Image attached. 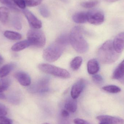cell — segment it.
Masks as SVG:
<instances>
[{"label":"cell","mask_w":124,"mask_h":124,"mask_svg":"<svg viewBox=\"0 0 124 124\" xmlns=\"http://www.w3.org/2000/svg\"><path fill=\"white\" fill-rule=\"evenodd\" d=\"M120 54L114 49L113 41H106L98 50V56L100 62L104 64H111L118 60Z\"/></svg>","instance_id":"1"},{"label":"cell","mask_w":124,"mask_h":124,"mask_svg":"<svg viewBox=\"0 0 124 124\" xmlns=\"http://www.w3.org/2000/svg\"><path fill=\"white\" fill-rule=\"evenodd\" d=\"M65 46L56 41L44 49L43 57L47 62H55L62 56Z\"/></svg>","instance_id":"3"},{"label":"cell","mask_w":124,"mask_h":124,"mask_svg":"<svg viewBox=\"0 0 124 124\" xmlns=\"http://www.w3.org/2000/svg\"><path fill=\"white\" fill-rule=\"evenodd\" d=\"M56 42L66 46L70 43L69 35L66 34H63L60 36L56 40Z\"/></svg>","instance_id":"25"},{"label":"cell","mask_w":124,"mask_h":124,"mask_svg":"<svg viewBox=\"0 0 124 124\" xmlns=\"http://www.w3.org/2000/svg\"><path fill=\"white\" fill-rule=\"evenodd\" d=\"M11 119L5 116H0V124H12Z\"/></svg>","instance_id":"32"},{"label":"cell","mask_w":124,"mask_h":124,"mask_svg":"<svg viewBox=\"0 0 124 124\" xmlns=\"http://www.w3.org/2000/svg\"><path fill=\"white\" fill-rule=\"evenodd\" d=\"M87 71L89 74L94 75L100 70V66L97 60L92 59L89 60L87 64Z\"/></svg>","instance_id":"13"},{"label":"cell","mask_w":124,"mask_h":124,"mask_svg":"<svg viewBox=\"0 0 124 124\" xmlns=\"http://www.w3.org/2000/svg\"><path fill=\"white\" fill-rule=\"evenodd\" d=\"M124 77V60L120 63L113 73V78L114 79H121Z\"/></svg>","instance_id":"17"},{"label":"cell","mask_w":124,"mask_h":124,"mask_svg":"<svg viewBox=\"0 0 124 124\" xmlns=\"http://www.w3.org/2000/svg\"><path fill=\"white\" fill-rule=\"evenodd\" d=\"M96 119L101 123L106 124H123L124 119L119 117L107 115H102L97 116Z\"/></svg>","instance_id":"10"},{"label":"cell","mask_w":124,"mask_h":124,"mask_svg":"<svg viewBox=\"0 0 124 124\" xmlns=\"http://www.w3.org/2000/svg\"><path fill=\"white\" fill-rule=\"evenodd\" d=\"M9 11L7 8L4 7H0V21L3 23L7 22L8 19Z\"/></svg>","instance_id":"21"},{"label":"cell","mask_w":124,"mask_h":124,"mask_svg":"<svg viewBox=\"0 0 124 124\" xmlns=\"http://www.w3.org/2000/svg\"><path fill=\"white\" fill-rule=\"evenodd\" d=\"M0 2L11 8L17 9V5L15 0H0Z\"/></svg>","instance_id":"28"},{"label":"cell","mask_w":124,"mask_h":124,"mask_svg":"<svg viewBox=\"0 0 124 124\" xmlns=\"http://www.w3.org/2000/svg\"><path fill=\"white\" fill-rule=\"evenodd\" d=\"M100 124H104V123H101H101H100Z\"/></svg>","instance_id":"41"},{"label":"cell","mask_w":124,"mask_h":124,"mask_svg":"<svg viewBox=\"0 0 124 124\" xmlns=\"http://www.w3.org/2000/svg\"><path fill=\"white\" fill-rule=\"evenodd\" d=\"M61 1H62V2H64V3H67L68 2L69 0H60Z\"/></svg>","instance_id":"39"},{"label":"cell","mask_w":124,"mask_h":124,"mask_svg":"<svg viewBox=\"0 0 124 124\" xmlns=\"http://www.w3.org/2000/svg\"><path fill=\"white\" fill-rule=\"evenodd\" d=\"M23 12L26 17L30 25L33 28L39 29L42 27L41 21L31 12L27 9H24L23 10Z\"/></svg>","instance_id":"9"},{"label":"cell","mask_w":124,"mask_h":124,"mask_svg":"<svg viewBox=\"0 0 124 124\" xmlns=\"http://www.w3.org/2000/svg\"><path fill=\"white\" fill-rule=\"evenodd\" d=\"M3 62V59L2 57L1 56H0V65L1 64L2 62Z\"/></svg>","instance_id":"38"},{"label":"cell","mask_w":124,"mask_h":124,"mask_svg":"<svg viewBox=\"0 0 124 124\" xmlns=\"http://www.w3.org/2000/svg\"><path fill=\"white\" fill-rule=\"evenodd\" d=\"M70 43L74 50L78 53H86L88 49L89 45L82 33V30L79 26L73 28L69 35Z\"/></svg>","instance_id":"2"},{"label":"cell","mask_w":124,"mask_h":124,"mask_svg":"<svg viewBox=\"0 0 124 124\" xmlns=\"http://www.w3.org/2000/svg\"><path fill=\"white\" fill-rule=\"evenodd\" d=\"M12 25L17 30H21L22 28V23L21 18L17 15H15L12 17Z\"/></svg>","instance_id":"23"},{"label":"cell","mask_w":124,"mask_h":124,"mask_svg":"<svg viewBox=\"0 0 124 124\" xmlns=\"http://www.w3.org/2000/svg\"><path fill=\"white\" fill-rule=\"evenodd\" d=\"M74 124H90L86 121L80 118H76L74 120Z\"/></svg>","instance_id":"34"},{"label":"cell","mask_w":124,"mask_h":124,"mask_svg":"<svg viewBox=\"0 0 124 124\" xmlns=\"http://www.w3.org/2000/svg\"><path fill=\"white\" fill-rule=\"evenodd\" d=\"M15 78L22 86H27L31 84V79L30 76L25 72L18 71L14 74Z\"/></svg>","instance_id":"11"},{"label":"cell","mask_w":124,"mask_h":124,"mask_svg":"<svg viewBox=\"0 0 124 124\" xmlns=\"http://www.w3.org/2000/svg\"><path fill=\"white\" fill-rule=\"evenodd\" d=\"M42 0H25L26 6L30 7L36 6L40 5Z\"/></svg>","instance_id":"29"},{"label":"cell","mask_w":124,"mask_h":124,"mask_svg":"<svg viewBox=\"0 0 124 124\" xmlns=\"http://www.w3.org/2000/svg\"><path fill=\"white\" fill-rule=\"evenodd\" d=\"M30 44L27 39L16 43L12 46L11 50L14 52H19L24 50L30 46Z\"/></svg>","instance_id":"16"},{"label":"cell","mask_w":124,"mask_h":124,"mask_svg":"<svg viewBox=\"0 0 124 124\" xmlns=\"http://www.w3.org/2000/svg\"><path fill=\"white\" fill-rule=\"evenodd\" d=\"M15 63H9L3 66L0 68V78H3L7 76L10 72L15 68Z\"/></svg>","instance_id":"14"},{"label":"cell","mask_w":124,"mask_h":124,"mask_svg":"<svg viewBox=\"0 0 124 124\" xmlns=\"http://www.w3.org/2000/svg\"><path fill=\"white\" fill-rule=\"evenodd\" d=\"M48 124V123H45V124Z\"/></svg>","instance_id":"42"},{"label":"cell","mask_w":124,"mask_h":124,"mask_svg":"<svg viewBox=\"0 0 124 124\" xmlns=\"http://www.w3.org/2000/svg\"><path fill=\"white\" fill-rule=\"evenodd\" d=\"M92 78L93 81L97 84H101L103 82L102 77L99 74H94Z\"/></svg>","instance_id":"30"},{"label":"cell","mask_w":124,"mask_h":124,"mask_svg":"<svg viewBox=\"0 0 124 124\" xmlns=\"http://www.w3.org/2000/svg\"><path fill=\"white\" fill-rule=\"evenodd\" d=\"M87 21L90 24L98 25L102 24L105 20V16L102 11L93 9L87 12Z\"/></svg>","instance_id":"6"},{"label":"cell","mask_w":124,"mask_h":124,"mask_svg":"<svg viewBox=\"0 0 124 124\" xmlns=\"http://www.w3.org/2000/svg\"><path fill=\"white\" fill-rule=\"evenodd\" d=\"M73 20L78 24H82L87 22V12H80L75 13L73 16Z\"/></svg>","instance_id":"15"},{"label":"cell","mask_w":124,"mask_h":124,"mask_svg":"<svg viewBox=\"0 0 124 124\" xmlns=\"http://www.w3.org/2000/svg\"><path fill=\"white\" fill-rule=\"evenodd\" d=\"M121 82H122V83L124 84V77L123 78H122L121 79Z\"/></svg>","instance_id":"40"},{"label":"cell","mask_w":124,"mask_h":124,"mask_svg":"<svg viewBox=\"0 0 124 124\" xmlns=\"http://www.w3.org/2000/svg\"><path fill=\"white\" fill-rule=\"evenodd\" d=\"M16 2V4L17 6L20 8L24 9L26 7L25 0H15Z\"/></svg>","instance_id":"33"},{"label":"cell","mask_w":124,"mask_h":124,"mask_svg":"<svg viewBox=\"0 0 124 124\" xmlns=\"http://www.w3.org/2000/svg\"><path fill=\"white\" fill-rule=\"evenodd\" d=\"M4 36L8 39L13 40H19L22 38V35L19 33L9 31H5Z\"/></svg>","instance_id":"19"},{"label":"cell","mask_w":124,"mask_h":124,"mask_svg":"<svg viewBox=\"0 0 124 124\" xmlns=\"http://www.w3.org/2000/svg\"><path fill=\"white\" fill-rule=\"evenodd\" d=\"M114 47L118 53L120 54L124 50V32L116 36L113 41Z\"/></svg>","instance_id":"12"},{"label":"cell","mask_w":124,"mask_h":124,"mask_svg":"<svg viewBox=\"0 0 124 124\" xmlns=\"http://www.w3.org/2000/svg\"><path fill=\"white\" fill-rule=\"evenodd\" d=\"M7 108L3 104L0 103V116H5L7 114Z\"/></svg>","instance_id":"31"},{"label":"cell","mask_w":124,"mask_h":124,"mask_svg":"<svg viewBox=\"0 0 124 124\" xmlns=\"http://www.w3.org/2000/svg\"><path fill=\"white\" fill-rule=\"evenodd\" d=\"M102 89L104 91L113 94L118 93L121 91V89L120 87L114 85L105 86L102 87Z\"/></svg>","instance_id":"24"},{"label":"cell","mask_w":124,"mask_h":124,"mask_svg":"<svg viewBox=\"0 0 124 124\" xmlns=\"http://www.w3.org/2000/svg\"><path fill=\"white\" fill-rule=\"evenodd\" d=\"M65 108L69 112L74 113L77 109V102L76 100L69 99L67 101L64 105Z\"/></svg>","instance_id":"18"},{"label":"cell","mask_w":124,"mask_h":124,"mask_svg":"<svg viewBox=\"0 0 124 124\" xmlns=\"http://www.w3.org/2000/svg\"><path fill=\"white\" fill-rule=\"evenodd\" d=\"M82 58L81 57H76L74 58L70 63L71 68L73 70H77L80 68L82 63Z\"/></svg>","instance_id":"20"},{"label":"cell","mask_w":124,"mask_h":124,"mask_svg":"<svg viewBox=\"0 0 124 124\" xmlns=\"http://www.w3.org/2000/svg\"><path fill=\"white\" fill-rule=\"evenodd\" d=\"M99 3L98 0H90L87 1L82 2L81 6L86 8H92L97 6Z\"/></svg>","instance_id":"26"},{"label":"cell","mask_w":124,"mask_h":124,"mask_svg":"<svg viewBox=\"0 0 124 124\" xmlns=\"http://www.w3.org/2000/svg\"><path fill=\"white\" fill-rule=\"evenodd\" d=\"M6 98V97L4 94H3L2 93H0V99L4 100Z\"/></svg>","instance_id":"36"},{"label":"cell","mask_w":124,"mask_h":124,"mask_svg":"<svg viewBox=\"0 0 124 124\" xmlns=\"http://www.w3.org/2000/svg\"><path fill=\"white\" fill-rule=\"evenodd\" d=\"M39 11L41 15L43 17L46 18L50 16V11L46 6L43 5L41 6L39 8Z\"/></svg>","instance_id":"27"},{"label":"cell","mask_w":124,"mask_h":124,"mask_svg":"<svg viewBox=\"0 0 124 124\" xmlns=\"http://www.w3.org/2000/svg\"><path fill=\"white\" fill-rule=\"evenodd\" d=\"M69 113L68 111H67L66 109H63L62 110L61 112V116L63 118H68L69 116Z\"/></svg>","instance_id":"35"},{"label":"cell","mask_w":124,"mask_h":124,"mask_svg":"<svg viewBox=\"0 0 124 124\" xmlns=\"http://www.w3.org/2000/svg\"><path fill=\"white\" fill-rule=\"evenodd\" d=\"M39 70L46 73L63 79L70 77V73L65 69L48 63H42L38 65Z\"/></svg>","instance_id":"4"},{"label":"cell","mask_w":124,"mask_h":124,"mask_svg":"<svg viewBox=\"0 0 124 124\" xmlns=\"http://www.w3.org/2000/svg\"><path fill=\"white\" fill-rule=\"evenodd\" d=\"M86 85V81L83 79L77 81L73 85L71 90V95L73 99L76 100L79 97L84 89Z\"/></svg>","instance_id":"8"},{"label":"cell","mask_w":124,"mask_h":124,"mask_svg":"<svg viewBox=\"0 0 124 124\" xmlns=\"http://www.w3.org/2000/svg\"><path fill=\"white\" fill-rule=\"evenodd\" d=\"M50 82L49 77H45L39 79L29 87V90L32 93H43L48 90Z\"/></svg>","instance_id":"7"},{"label":"cell","mask_w":124,"mask_h":124,"mask_svg":"<svg viewBox=\"0 0 124 124\" xmlns=\"http://www.w3.org/2000/svg\"><path fill=\"white\" fill-rule=\"evenodd\" d=\"M106 2H108V3H113V2H116L118 1L119 0H103Z\"/></svg>","instance_id":"37"},{"label":"cell","mask_w":124,"mask_h":124,"mask_svg":"<svg viewBox=\"0 0 124 124\" xmlns=\"http://www.w3.org/2000/svg\"><path fill=\"white\" fill-rule=\"evenodd\" d=\"M27 37L31 46L41 48L46 44V39L45 34L39 29H31L28 32Z\"/></svg>","instance_id":"5"},{"label":"cell","mask_w":124,"mask_h":124,"mask_svg":"<svg viewBox=\"0 0 124 124\" xmlns=\"http://www.w3.org/2000/svg\"><path fill=\"white\" fill-rule=\"evenodd\" d=\"M11 81L8 78H1L0 79V93L6 90L11 84Z\"/></svg>","instance_id":"22"}]
</instances>
